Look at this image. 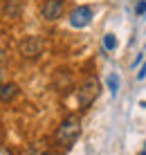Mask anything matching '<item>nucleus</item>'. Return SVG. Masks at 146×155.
I'll list each match as a JSON object with an SVG mask.
<instances>
[{
	"label": "nucleus",
	"mask_w": 146,
	"mask_h": 155,
	"mask_svg": "<svg viewBox=\"0 0 146 155\" xmlns=\"http://www.w3.org/2000/svg\"><path fill=\"white\" fill-rule=\"evenodd\" d=\"M90 20H92V9L85 7V5H81V7H77L72 14H70V25L72 27H88Z\"/></svg>",
	"instance_id": "obj_4"
},
{
	"label": "nucleus",
	"mask_w": 146,
	"mask_h": 155,
	"mask_svg": "<svg viewBox=\"0 0 146 155\" xmlns=\"http://www.w3.org/2000/svg\"><path fill=\"white\" fill-rule=\"evenodd\" d=\"M108 83H110V92L115 94L117 92V77H110V79H108Z\"/></svg>",
	"instance_id": "obj_11"
},
{
	"label": "nucleus",
	"mask_w": 146,
	"mask_h": 155,
	"mask_svg": "<svg viewBox=\"0 0 146 155\" xmlns=\"http://www.w3.org/2000/svg\"><path fill=\"white\" fill-rule=\"evenodd\" d=\"M139 155H146V148H144V151H142V153H139Z\"/></svg>",
	"instance_id": "obj_14"
},
{
	"label": "nucleus",
	"mask_w": 146,
	"mask_h": 155,
	"mask_svg": "<svg viewBox=\"0 0 146 155\" xmlns=\"http://www.w3.org/2000/svg\"><path fill=\"white\" fill-rule=\"evenodd\" d=\"M115 45H117V38L112 34H106L104 36V47L106 50H115Z\"/></svg>",
	"instance_id": "obj_8"
},
{
	"label": "nucleus",
	"mask_w": 146,
	"mask_h": 155,
	"mask_svg": "<svg viewBox=\"0 0 146 155\" xmlns=\"http://www.w3.org/2000/svg\"><path fill=\"white\" fill-rule=\"evenodd\" d=\"M0 79H2V70H0ZM0 83H2V81H0Z\"/></svg>",
	"instance_id": "obj_15"
},
{
	"label": "nucleus",
	"mask_w": 146,
	"mask_h": 155,
	"mask_svg": "<svg viewBox=\"0 0 146 155\" xmlns=\"http://www.w3.org/2000/svg\"><path fill=\"white\" fill-rule=\"evenodd\" d=\"M18 52L23 58H38L45 52V38L43 36H27L18 45Z\"/></svg>",
	"instance_id": "obj_3"
},
{
	"label": "nucleus",
	"mask_w": 146,
	"mask_h": 155,
	"mask_svg": "<svg viewBox=\"0 0 146 155\" xmlns=\"http://www.w3.org/2000/svg\"><path fill=\"white\" fill-rule=\"evenodd\" d=\"M63 14V0H45L41 5V16L45 20H58Z\"/></svg>",
	"instance_id": "obj_5"
},
{
	"label": "nucleus",
	"mask_w": 146,
	"mask_h": 155,
	"mask_svg": "<svg viewBox=\"0 0 146 155\" xmlns=\"http://www.w3.org/2000/svg\"><path fill=\"white\" fill-rule=\"evenodd\" d=\"M16 97H18V85L12 83V81H7V83H0V101L2 104H7V101H14Z\"/></svg>",
	"instance_id": "obj_6"
},
{
	"label": "nucleus",
	"mask_w": 146,
	"mask_h": 155,
	"mask_svg": "<svg viewBox=\"0 0 146 155\" xmlns=\"http://www.w3.org/2000/svg\"><path fill=\"white\" fill-rule=\"evenodd\" d=\"M25 155H52V153L43 142H34V144H29V148H27Z\"/></svg>",
	"instance_id": "obj_7"
},
{
	"label": "nucleus",
	"mask_w": 146,
	"mask_h": 155,
	"mask_svg": "<svg viewBox=\"0 0 146 155\" xmlns=\"http://www.w3.org/2000/svg\"><path fill=\"white\" fill-rule=\"evenodd\" d=\"M146 77V63L142 65V70H139V74H137V79H144Z\"/></svg>",
	"instance_id": "obj_12"
},
{
	"label": "nucleus",
	"mask_w": 146,
	"mask_h": 155,
	"mask_svg": "<svg viewBox=\"0 0 146 155\" xmlns=\"http://www.w3.org/2000/svg\"><path fill=\"white\" fill-rule=\"evenodd\" d=\"M99 92H101V81H99L97 77H85V79H83V83H81V85H79V90H77L79 108H81V110L90 108V106H92L95 101H97Z\"/></svg>",
	"instance_id": "obj_2"
},
{
	"label": "nucleus",
	"mask_w": 146,
	"mask_h": 155,
	"mask_svg": "<svg viewBox=\"0 0 146 155\" xmlns=\"http://www.w3.org/2000/svg\"><path fill=\"white\" fill-rule=\"evenodd\" d=\"M0 155H14L9 148H5V146H0Z\"/></svg>",
	"instance_id": "obj_13"
},
{
	"label": "nucleus",
	"mask_w": 146,
	"mask_h": 155,
	"mask_svg": "<svg viewBox=\"0 0 146 155\" xmlns=\"http://www.w3.org/2000/svg\"><path fill=\"white\" fill-rule=\"evenodd\" d=\"M5 14H7L9 18H18V5L9 2V7H5Z\"/></svg>",
	"instance_id": "obj_9"
},
{
	"label": "nucleus",
	"mask_w": 146,
	"mask_h": 155,
	"mask_svg": "<svg viewBox=\"0 0 146 155\" xmlns=\"http://www.w3.org/2000/svg\"><path fill=\"white\" fill-rule=\"evenodd\" d=\"M144 12H146V0H142V2H139L137 7H135V14H137V16H142Z\"/></svg>",
	"instance_id": "obj_10"
},
{
	"label": "nucleus",
	"mask_w": 146,
	"mask_h": 155,
	"mask_svg": "<svg viewBox=\"0 0 146 155\" xmlns=\"http://www.w3.org/2000/svg\"><path fill=\"white\" fill-rule=\"evenodd\" d=\"M79 135H81V119H79V115H68L65 119L56 126L54 140H56L58 146L70 148L74 142L79 140Z\"/></svg>",
	"instance_id": "obj_1"
}]
</instances>
